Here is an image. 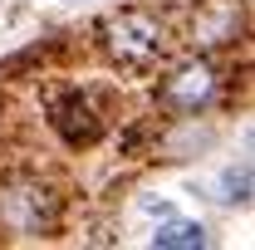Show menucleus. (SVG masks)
I'll use <instances>...</instances> for the list:
<instances>
[{
  "label": "nucleus",
  "instance_id": "1",
  "mask_svg": "<svg viewBox=\"0 0 255 250\" xmlns=\"http://www.w3.org/2000/svg\"><path fill=\"white\" fill-rule=\"evenodd\" d=\"M108 44L123 64H152L162 54V30L147 15H123V20L108 25Z\"/></svg>",
  "mask_w": 255,
  "mask_h": 250
},
{
  "label": "nucleus",
  "instance_id": "2",
  "mask_svg": "<svg viewBox=\"0 0 255 250\" xmlns=\"http://www.w3.org/2000/svg\"><path fill=\"white\" fill-rule=\"evenodd\" d=\"M206 94H211V69H206V64L182 69V74L172 79V89H167V98H172L177 108H196V103H206Z\"/></svg>",
  "mask_w": 255,
  "mask_h": 250
},
{
  "label": "nucleus",
  "instance_id": "3",
  "mask_svg": "<svg viewBox=\"0 0 255 250\" xmlns=\"http://www.w3.org/2000/svg\"><path fill=\"white\" fill-rule=\"evenodd\" d=\"M152 246L157 250H196V246H206V226L201 221H167V226H157Z\"/></svg>",
  "mask_w": 255,
  "mask_h": 250
},
{
  "label": "nucleus",
  "instance_id": "4",
  "mask_svg": "<svg viewBox=\"0 0 255 250\" xmlns=\"http://www.w3.org/2000/svg\"><path fill=\"white\" fill-rule=\"evenodd\" d=\"M221 201H246V196H251V172H246V167H241V172H226V182H221Z\"/></svg>",
  "mask_w": 255,
  "mask_h": 250
}]
</instances>
